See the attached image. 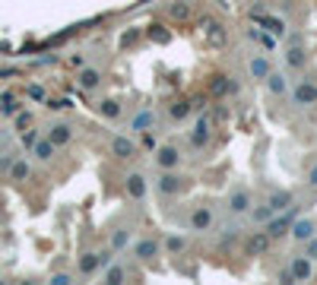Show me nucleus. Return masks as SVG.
<instances>
[{
  "label": "nucleus",
  "instance_id": "30",
  "mask_svg": "<svg viewBox=\"0 0 317 285\" xmlns=\"http://www.w3.org/2000/svg\"><path fill=\"white\" fill-rule=\"evenodd\" d=\"M108 282H121V270H108Z\"/></svg>",
  "mask_w": 317,
  "mask_h": 285
},
{
  "label": "nucleus",
  "instance_id": "23",
  "mask_svg": "<svg viewBox=\"0 0 317 285\" xmlns=\"http://www.w3.org/2000/svg\"><path fill=\"white\" fill-rule=\"evenodd\" d=\"M165 244H168L171 254H178V250H184V238H181V235H171V238L165 241Z\"/></svg>",
  "mask_w": 317,
  "mask_h": 285
},
{
  "label": "nucleus",
  "instance_id": "32",
  "mask_svg": "<svg viewBox=\"0 0 317 285\" xmlns=\"http://www.w3.org/2000/svg\"><path fill=\"white\" fill-rule=\"evenodd\" d=\"M171 16H187V6H171Z\"/></svg>",
  "mask_w": 317,
  "mask_h": 285
},
{
  "label": "nucleus",
  "instance_id": "15",
  "mask_svg": "<svg viewBox=\"0 0 317 285\" xmlns=\"http://www.w3.org/2000/svg\"><path fill=\"white\" fill-rule=\"evenodd\" d=\"M127 190H130V193L136 196V200H140L143 193H146V181H143L140 175H133V178H127Z\"/></svg>",
  "mask_w": 317,
  "mask_h": 285
},
{
  "label": "nucleus",
  "instance_id": "20",
  "mask_svg": "<svg viewBox=\"0 0 317 285\" xmlns=\"http://www.w3.org/2000/svg\"><path fill=\"white\" fill-rule=\"evenodd\" d=\"M273 212H276V209H273V206L267 203V206H260V209H254V219H257V222H270V219H273Z\"/></svg>",
  "mask_w": 317,
  "mask_h": 285
},
{
  "label": "nucleus",
  "instance_id": "28",
  "mask_svg": "<svg viewBox=\"0 0 317 285\" xmlns=\"http://www.w3.org/2000/svg\"><path fill=\"white\" fill-rule=\"evenodd\" d=\"M127 244V231H117L114 235V247H124Z\"/></svg>",
  "mask_w": 317,
  "mask_h": 285
},
{
  "label": "nucleus",
  "instance_id": "22",
  "mask_svg": "<svg viewBox=\"0 0 317 285\" xmlns=\"http://www.w3.org/2000/svg\"><path fill=\"white\" fill-rule=\"evenodd\" d=\"M149 124H152V114H146V111H143V114H136V117H133V130H146Z\"/></svg>",
  "mask_w": 317,
  "mask_h": 285
},
{
  "label": "nucleus",
  "instance_id": "21",
  "mask_svg": "<svg viewBox=\"0 0 317 285\" xmlns=\"http://www.w3.org/2000/svg\"><path fill=\"white\" fill-rule=\"evenodd\" d=\"M251 38L260 41L263 48H273V45H276V41H273V35H267V32H257V29H251Z\"/></svg>",
  "mask_w": 317,
  "mask_h": 285
},
{
  "label": "nucleus",
  "instance_id": "7",
  "mask_svg": "<svg viewBox=\"0 0 317 285\" xmlns=\"http://www.w3.org/2000/svg\"><path fill=\"white\" fill-rule=\"evenodd\" d=\"M178 187H181V178H178V175H171V171L159 178V193H175Z\"/></svg>",
  "mask_w": 317,
  "mask_h": 285
},
{
  "label": "nucleus",
  "instance_id": "33",
  "mask_svg": "<svg viewBox=\"0 0 317 285\" xmlns=\"http://www.w3.org/2000/svg\"><path fill=\"white\" fill-rule=\"evenodd\" d=\"M311 184H317V165L311 168Z\"/></svg>",
  "mask_w": 317,
  "mask_h": 285
},
{
  "label": "nucleus",
  "instance_id": "29",
  "mask_svg": "<svg viewBox=\"0 0 317 285\" xmlns=\"http://www.w3.org/2000/svg\"><path fill=\"white\" fill-rule=\"evenodd\" d=\"M308 257H317V238H308Z\"/></svg>",
  "mask_w": 317,
  "mask_h": 285
},
{
  "label": "nucleus",
  "instance_id": "17",
  "mask_svg": "<svg viewBox=\"0 0 317 285\" xmlns=\"http://www.w3.org/2000/svg\"><path fill=\"white\" fill-rule=\"evenodd\" d=\"M111 149H114V155H121V159H127V155H133V143H130V140H124V136H117Z\"/></svg>",
  "mask_w": 317,
  "mask_h": 285
},
{
  "label": "nucleus",
  "instance_id": "13",
  "mask_svg": "<svg viewBox=\"0 0 317 285\" xmlns=\"http://www.w3.org/2000/svg\"><path fill=\"white\" fill-rule=\"evenodd\" d=\"M247 206H251V196H247V190H238L232 196V212H247Z\"/></svg>",
  "mask_w": 317,
  "mask_h": 285
},
{
  "label": "nucleus",
  "instance_id": "25",
  "mask_svg": "<svg viewBox=\"0 0 317 285\" xmlns=\"http://www.w3.org/2000/svg\"><path fill=\"white\" fill-rule=\"evenodd\" d=\"M96 266H99V257H86V260L80 263V270H83V273H92Z\"/></svg>",
  "mask_w": 317,
  "mask_h": 285
},
{
  "label": "nucleus",
  "instance_id": "11",
  "mask_svg": "<svg viewBox=\"0 0 317 285\" xmlns=\"http://www.w3.org/2000/svg\"><path fill=\"white\" fill-rule=\"evenodd\" d=\"M191 225H194L197 231L210 228V225H212V212H210V209H197V212H194V219H191Z\"/></svg>",
  "mask_w": 317,
  "mask_h": 285
},
{
  "label": "nucleus",
  "instance_id": "24",
  "mask_svg": "<svg viewBox=\"0 0 317 285\" xmlns=\"http://www.w3.org/2000/svg\"><path fill=\"white\" fill-rule=\"evenodd\" d=\"M267 241H270V231H267V235H254L251 238V250H263V247H267Z\"/></svg>",
  "mask_w": 317,
  "mask_h": 285
},
{
  "label": "nucleus",
  "instance_id": "16",
  "mask_svg": "<svg viewBox=\"0 0 317 285\" xmlns=\"http://www.w3.org/2000/svg\"><path fill=\"white\" fill-rule=\"evenodd\" d=\"M286 60H289V67H305V51L298 48V45H292L286 51Z\"/></svg>",
  "mask_w": 317,
  "mask_h": 285
},
{
  "label": "nucleus",
  "instance_id": "9",
  "mask_svg": "<svg viewBox=\"0 0 317 285\" xmlns=\"http://www.w3.org/2000/svg\"><path fill=\"white\" fill-rule=\"evenodd\" d=\"M292 235L298 238V241H308V238H314V225L308 219H298L295 225H292Z\"/></svg>",
  "mask_w": 317,
  "mask_h": 285
},
{
  "label": "nucleus",
  "instance_id": "18",
  "mask_svg": "<svg viewBox=\"0 0 317 285\" xmlns=\"http://www.w3.org/2000/svg\"><path fill=\"white\" fill-rule=\"evenodd\" d=\"M228 89H235V83H228L225 76H219V80L212 83V95H225Z\"/></svg>",
  "mask_w": 317,
  "mask_h": 285
},
{
  "label": "nucleus",
  "instance_id": "27",
  "mask_svg": "<svg viewBox=\"0 0 317 285\" xmlns=\"http://www.w3.org/2000/svg\"><path fill=\"white\" fill-rule=\"evenodd\" d=\"M187 111H191L187 105H175L171 108V117H187Z\"/></svg>",
  "mask_w": 317,
  "mask_h": 285
},
{
  "label": "nucleus",
  "instance_id": "26",
  "mask_svg": "<svg viewBox=\"0 0 317 285\" xmlns=\"http://www.w3.org/2000/svg\"><path fill=\"white\" fill-rule=\"evenodd\" d=\"M67 136H70V133H67V127H57V130L51 133V140H54V143H64Z\"/></svg>",
  "mask_w": 317,
  "mask_h": 285
},
{
  "label": "nucleus",
  "instance_id": "1",
  "mask_svg": "<svg viewBox=\"0 0 317 285\" xmlns=\"http://www.w3.org/2000/svg\"><path fill=\"white\" fill-rule=\"evenodd\" d=\"M178 162H181V152L175 149V146H162V149L156 152V165L159 168H178Z\"/></svg>",
  "mask_w": 317,
  "mask_h": 285
},
{
  "label": "nucleus",
  "instance_id": "6",
  "mask_svg": "<svg viewBox=\"0 0 317 285\" xmlns=\"http://www.w3.org/2000/svg\"><path fill=\"white\" fill-rule=\"evenodd\" d=\"M207 38H210L212 48H222L225 45V29H222L219 22H207Z\"/></svg>",
  "mask_w": 317,
  "mask_h": 285
},
{
  "label": "nucleus",
  "instance_id": "5",
  "mask_svg": "<svg viewBox=\"0 0 317 285\" xmlns=\"http://www.w3.org/2000/svg\"><path fill=\"white\" fill-rule=\"evenodd\" d=\"M270 238H279V235H286V231H292V212L289 215H282V219H270Z\"/></svg>",
  "mask_w": 317,
  "mask_h": 285
},
{
  "label": "nucleus",
  "instance_id": "3",
  "mask_svg": "<svg viewBox=\"0 0 317 285\" xmlns=\"http://www.w3.org/2000/svg\"><path fill=\"white\" fill-rule=\"evenodd\" d=\"M292 276L298 282L311 279V257H292Z\"/></svg>",
  "mask_w": 317,
  "mask_h": 285
},
{
  "label": "nucleus",
  "instance_id": "10",
  "mask_svg": "<svg viewBox=\"0 0 317 285\" xmlns=\"http://www.w3.org/2000/svg\"><path fill=\"white\" fill-rule=\"evenodd\" d=\"M270 73H273V70H270V64H267L263 57H254V60H251V76H254V80H267Z\"/></svg>",
  "mask_w": 317,
  "mask_h": 285
},
{
  "label": "nucleus",
  "instance_id": "8",
  "mask_svg": "<svg viewBox=\"0 0 317 285\" xmlns=\"http://www.w3.org/2000/svg\"><path fill=\"white\" fill-rule=\"evenodd\" d=\"M270 206H273L276 212L289 209V206H292V193H289V190H279V193H273V196H270Z\"/></svg>",
  "mask_w": 317,
  "mask_h": 285
},
{
  "label": "nucleus",
  "instance_id": "4",
  "mask_svg": "<svg viewBox=\"0 0 317 285\" xmlns=\"http://www.w3.org/2000/svg\"><path fill=\"white\" fill-rule=\"evenodd\" d=\"M295 101H298V105H317V86L302 83L295 89Z\"/></svg>",
  "mask_w": 317,
  "mask_h": 285
},
{
  "label": "nucleus",
  "instance_id": "2",
  "mask_svg": "<svg viewBox=\"0 0 317 285\" xmlns=\"http://www.w3.org/2000/svg\"><path fill=\"white\" fill-rule=\"evenodd\" d=\"M254 19L263 25V29H270L273 35H282V32H286V22L282 19H276V16H267L263 10H254Z\"/></svg>",
  "mask_w": 317,
  "mask_h": 285
},
{
  "label": "nucleus",
  "instance_id": "14",
  "mask_svg": "<svg viewBox=\"0 0 317 285\" xmlns=\"http://www.w3.org/2000/svg\"><path fill=\"white\" fill-rule=\"evenodd\" d=\"M156 254H159L156 241H140V244H136V257H143V260H149V257H156Z\"/></svg>",
  "mask_w": 317,
  "mask_h": 285
},
{
  "label": "nucleus",
  "instance_id": "19",
  "mask_svg": "<svg viewBox=\"0 0 317 285\" xmlns=\"http://www.w3.org/2000/svg\"><path fill=\"white\" fill-rule=\"evenodd\" d=\"M80 83L86 86V89H96V86H99V73H96V70H86V73L80 76Z\"/></svg>",
  "mask_w": 317,
  "mask_h": 285
},
{
  "label": "nucleus",
  "instance_id": "31",
  "mask_svg": "<svg viewBox=\"0 0 317 285\" xmlns=\"http://www.w3.org/2000/svg\"><path fill=\"white\" fill-rule=\"evenodd\" d=\"M105 114L108 117H117V105H108V101H105Z\"/></svg>",
  "mask_w": 317,
  "mask_h": 285
},
{
  "label": "nucleus",
  "instance_id": "12",
  "mask_svg": "<svg viewBox=\"0 0 317 285\" xmlns=\"http://www.w3.org/2000/svg\"><path fill=\"white\" fill-rule=\"evenodd\" d=\"M267 86H270L273 95H286V76H282V73H270L267 76Z\"/></svg>",
  "mask_w": 317,
  "mask_h": 285
}]
</instances>
